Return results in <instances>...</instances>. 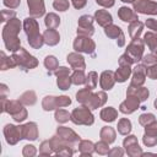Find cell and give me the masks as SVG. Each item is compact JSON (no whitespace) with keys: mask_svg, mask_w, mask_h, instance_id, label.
I'll return each instance as SVG.
<instances>
[{"mask_svg":"<svg viewBox=\"0 0 157 157\" xmlns=\"http://www.w3.org/2000/svg\"><path fill=\"white\" fill-rule=\"evenodd\" d=\"M21 29V22L16 17L11 18L6 26L2 29V39L5 43V47L7 50L17 52L20 49V39H18V32Z\"/></svg>","mask_w":157,"mask_h":157,"instance_id":"cell-1","label":"cell"},{"mask_svg":"<svg viewBox=\"0 0 157 157\" xmlns=\"http://www.w3.org/2000/svg\"><path fill=\"white\" fill-rule=\"evenodd\" d=\"M23 28L28 37L29 45L34 49H39L44 44V38L39 33V27H38L37 21L34 18H29V17L26 18L23 21Z\"/></svg>","mask_w":157,"mask_h":157,"instance_id":"cell-2","label":"cell"},{"mask_svg":"<svg viewBox=\"0 0 157 157\" xmlns=\"http://www.w3.org/2000/svg\"><path fill=\"white\" fill-rule=\"evenodd\" d=\"M1 110L7 112L12 115L16 121H23L27 118V110L22 107V103L18 101H6V98H1Z\"/></svg>","mask_w":157,"mask_h":157,"instance_id":"cell-3","label":"cell"},{"mask_svg":"<svg viewBox=\"0 0 157 157\" xmlns=\"http://www.w3.org/2000/svg\"><path fill=\"white\" fill-rule=\"evenodd\" d=\"M12 58L16 63V66L18 65L23 70H29V69H33L38 65V60L34 56L29 55L23 48H20L17 52H13Z\"/></svg>","mask_w":157,"mask_h":157,"instance_id":"cell-4","label":"cell"},{"mask_svg":"<svg viewBox=\"0 0 157 157\" xmlns=\"http://www.w3.org/2000/svg\"><path fill=\"white\" fill-rule=\"evenodd\" d=\"M71 120L74 124L77 125H92L93 124V115L88 107L82 105L75 108L71 113Z\"/></svg>","mask_w":157,"mask_h":157,"instance_id":"cell-5","label":"cell"},{"mask_svg":"<svg viewBox=\"0 0 157 157\" xmlns=\"http://www.w3.org/2000/svg\"><path fill=\"white\" fill-rule=\"evenodd\" d=\"M70 104H71V99L67 96H60V97L47 96L42 102V107L44 110H53L55 108H61Z\"/></svg>","mask_w":157,"mask_h":157,"instance_id":"cell-6","label":"cell"},{"mask_svg":"<svg viewBox=\"0 0 157 157\" xmlns=\"http://www.w3.org/2000/svg\"><path fill=\"white\" fill-rule=\"evenodd\" d=\"M74 49L76 52H83L87 54H93L96 49L94 42L87 36H77L74 42Z\"/></svg>","mask_w":157,"mask_h":157,"instance_id":"cell-7","label":"cell"},{"mask_svg":"<svg viewBox=\"0 0 157 157\" xmlns=\"http://www.w3.org/2000/svg\"><path fill=\"white\" fill-rule=\"evenodd\" d=\"M132 4H134V10L136 12L147 13V15L157 13V2L152 0H135Z\"/></svg>","mask_w":157,"mask_h":157,"instance_id":"cell-8","label":"cell"},{"mask_svg":"<svg viewBox=\"0 0 157 157\" xmlns=\"http://www.w3.org/2000/svg\"><path fill=\"white\" fill-rule=\"evenodd\" d=\"M93 18L90 15H83L78 18V28H77V34L78 36H87L91 37L94 32L93 29Z\"/></svg>","mask_w":157,"mask_h":157,"instance_id":"cell-9","label":"cell"},{"mask_svg":"<svg viewBox=\"0 0 157 157\" xmlns=\"http://www.w3.org/2000/svg\"><path fill=\"white\" fill-rule=\"evenodd\" d=\"M54 74L58 76L56 83H58L59 88L63 90V91L69 90L70 85L72 83V82H71V77L69 76L70 69H67V67H65V66H60V67H58V69L54 71Z\"/></svg>","mask_w":157,"mask_h":157,"instance_id":"cell-10","label":"cell"},{"mask_svg":"<svg viewBox=\"0 0 157 157\" xmlns=\"http://www.w3.org/2000/svg\"><path fill=\"white\" fill-rule=\"evenodd\" d=\"M126 53L132 58V60L135 63H137L139 60L142 59V54H144V42L137 38V39H132V42L128 45L126 48Z\"/></svg>","mask_w":157,"mask_h":157,"instance_id":"cell-11","label":"cell"},{"mask_svg":"<svg viewBox=\"0 0 157 157\" xmlns=\"http://www.w3.org/2000/svg\"><path fill=\"white\" fill-rule=\"evenodd\" d=\"M4 135L6 137L7 144L10 145H15L18 142V140L22 139V131H21V126H15L12 124H7L4 128Z\"/></svg>","mask_w":157,"mask_h":157,"instance_id":"cell-12","label":"cell"},{"mask_svg":"<svg viewBox=\"0 0 157 157\" xmlns=\"http://www.w3.org/2000/svg\"><path fill=\"white\" fill-rule=\"evenodd\" d=\"M104 33L112 38V39H117V43L119 47H123L125 44V37H124V33L121 31V28L119 26H115V25H109L107 27H104Z\"/></svg>","mask_w":157,"mask_h":157,"instance_id":"cell-13","label":"cell"},{"mask_svg":"<svg viewBox=\"0 0 157 157\" xmlns=\"http://www.w3.org/2000/svg\"><path fill=\"white\" fill-rule=\"evenodd\" d=\"M123 144H124V147H125V150H126L129 156L135 157V156H141L142 155L141 147L137 144V139L134 135H130V136L125 137Z\"/></svg>","mask_w":157,"mask_h":157,"instance_id":"cell-14","label":"cell"},{"mask_svg":"<svg viewBox=\"0 0 157 157\" xmlns=\"http://www.w3.org/2000/svg\"><path fill=\"white\" fill-rule=\"evenodd\" d=\"M146 65L145 64H140L136 65V67L134 69V75L131 78V83L130 86H135V87H140L144 85L145 78H146Z\"/></svg>","mask_w":157,"mask_h":157,"instance_id":"cell-15","label":"cell"},{"mask_svg":"<svg viewBox=\"0 0 157 157\" xmlns=\"http://www.w3.org/2000/svg\"><path fill=\"white\" fill-rule=\"evenodd\" d=\"M140 105V99L137 97L134 96H128V98L120 104L119 110L124 114H131L132 112H135Z\"/></svg>","mask_w":157,"mask_h":157,"instance_id":"cell-16","label":"cell"},{"mask_svg":"<svg viewBox=\"0 0 157 157\" xmlns=\"http://www.w3.org/2000/svg\"><path fill=\"white\" fill-rule=\"evenodd\" d=\"M56 134L61 139H64L66 142H69L70 145H75L80 141V136L75 131H72L71 129H69L66 126H59L58 130H56Z\"/></svg>","mask_w":157,"mask_h":157,"instance_id":"cell-17","label":"cell"},{"mask_svg":"<svg viewBox=\"0 0 157 157\" xmlns=\"http://www.w3.org/2000/svg\"><path fill=\"white\" fill-rule=\"evenodd\" d=\"M27 5H28V9H29L28 10L29 15L32 17H40L45 12L43 0H27Z\"/></svg>","mask_w":157,"mask_h":157,"instance_id":"cell-18","label":"cell"},{"mask_svg":"<svg viewBox=\"0 0 157 157\" xmlns=\"http://www.w3.org/2000/svg\"><path fill=\"white\" fill-rule=\"evenodd\" d=\"M107 102V96L104 92H97V93H92L88 103L86 104V107H88L90 109H97L99 107H102L104 103Z\"/></svg>","mask_w":157,"mask_h":157,"instance_id":"cell-19","label":"cell"},{"mask_svg":"<svg viewBox=\"0 0 157 157\" xmlns=\"http://www.w3.org/2000/svg\"><path fill=\"white\" fill-rule=\"evenodd\" d=\"M115 83V74L113 71H103L99 78V85L103 90H112Z\"/></svg>","mask_w":157,"mask_h":157,"instance_id":"cell-20","label":"cell"},{"mask_svg":"<svg viewBox=\"0 0 157 157\" xmlns=\"http://www.w3.org/2000/svg\"><path fill=\"white\" fill-rule=\"evenodd\" d=\"M21 131H22V139L36 140L38 136V129H37L36 123H27V124L22 125Z\"/></svg>","mask_w":157,"mask_h":157,"instance_id":"cell-21","label":"cell"},{"mask_svg":"<svg viewBox=\"0 0 157 157\" xmlns=\"http://www.w3.org/2000/svg\"><path fill=\"white\" fill-rule=\"evenodd\" d=\"M67 63L71 65L72 69L75 70H85L86 64H85V59L82 55L77 54V53H71L67 55Z\"/></svg>","mask_w":157,"mask_h":157,"instance_id":"cell-22","label":"cell"},{"mask_svg":"<svg viewBox=\"0 0 157 157\" xmlns=\"http://www.w3.org/2000/svg\"><path fill=\"white\" fill-rule=\"evenodd\" d=\"M148 90L140 86V87H135V86H129L128 91H126V96H134V97H137L140 99V102L142 101H146L148 98Z\"/></svg>","mask_w":157,"mask_h":157,"instance_id":"cell-23","label":"cell"},{"mask_svg":"<svg viewBox=\"0 0 157 157\" xmlns=\"http://www.w3.org/2000/svg\"><path fill=\"white\" fill-rule=\"evenodd\" d=\"M94 20L102 27H107V26L112 25V21H113L112 15L105 10H97L96 13H94Z\"/></svg>","mask_w":157,"mask_h":157,"instance_id":"cell-24","label":"cell"},{"mask_svg":"<svg viewBox=\"0 0 157 157\" xmlns=\"http://www.w3.org/2000/svg\"><path fill=\"white\" fill-rule=\"evenodd\" d=\"M118 16L120 17L121 21H124V22H130V23L139 20V18H137V15H136L131 9H129V7H126V6H123V7L119 9Z\"/></svg>","mask_w":157,"mask_h":157,"instance_id":"cell-25","label":"cell"},{"mask_svg":"<svg viewBox=\"0 0 157 157\" xmlns=\"http://www.w3.org/2000/svg\"><path fill=\"white\" fill-rule=\"evenodd\" d=\"M43 38H44V43H47L48 45H55L59 43L60 40V36L55 29L48 28L44 33H43Z\"/></svg>","mask_w":157,"mask_h":157,"instance_id":"cell-26","label":"cell"},{"mask_svg":"<svg viewBox=\"0 0 157 157\" xmlns=\"http://www.w3.org/2000/svg\"><path fill=\"white\" fill-rule=\"evenodd\" d=\"M130 74H131V67H130V65H120L119 69H118L117 72H115V81H118V82H124V81H126V80L129 78Z\"/></svg>","mask_w":157,"mask_h":157,"instance_id":"cell-27","label":"cell"},{"mask_svg":"<svg viewBox=\"0 0 157 157\" xmlns=\"http://www.w3.org/2000/svg\"><path fill=\"white\" fill-rule=\"evenodd\" d=\"M142 28H144V23L140 22L139 20L131 22L130 26H129V34H130L131 39H137V38H140V34H141V32H142Z\"/></svg>","mask_w":157,"mask_h":157,"instance_id":"cell-28","label":"cell"},{"mask_svg":"<svg viewBox=\"0 0 157 157\" xmlns=\"http://www.w3.org/2000/svg\"><path fill=\"white\" fill-rule=\"evenodd\" d=\"M99 115H101V119L102 120L110 123V121H114L115 120V118L118 117V112L113 107H107V108H103L101 110V114Z\"/></svg>","mask_w":157,"mask_h":157,"instance_id":"cell-29","label":"cell"},{"mask_svg":"<svg viewBox=\"0 0 157 157\" xmlns=\"http://www.w3.org/2000/svg\"><path fill=\"white\" fill-rule=\"evenodd\" d=\"M99 135H101V139H102L103 141L108 142V144H112V142L115 140V131H114V129L110 128V126H104V128H102Z\"/></svg>","mask_w":157,"mask_h":157,"instance_id":"cell-30","label":"cell"},{"mask_svg":"<svg viewBox=\"0 0 157 157\" xmlns=\"http://www.w3.org/2000/svg\"><path fill=\"white\" fill-rule=\"evenodd\" d=\"M91 91H92V90H88L87 87L80 90V91L76 93V99H77V102H80L82 105H86V104L88 103L91 96H92V92H91Z\"/></svg>","mask_w":157,"mask_h":157,"instance_id":"cell-31","label":"cell"},{"mask_svg":"<svg viewBox=\"0 0 157 157\" xmlns=\"http://www.w3.org/2000/svg\"><path fill=\"white\" fill-rule=\"evenodd\" d=\"M144 43H146L147 47L152 52H155L157 49V34L156 33H152V32L145 33V36H144Z\"/></svg>","mask_w":157,"mask_h":157,"instance_id":"cell-32","label":"cell"},{"mask_svg":"<svg viewBox=\"0 0 157 157\" xmlns=\"http://www.w3.org/2000/svg\"><path fill=\"white\" fill-rule=\"evenodd\" d=\"M44 23L48 28H52V29H55L59 25H60V17L55 13H48L45 16V20H44Z\"/></svg>","mask_w":157,"mask_h":157,"instance_id":"cell-33","label":"cell"},{"mask_svg":"<svg viewBox=\"0 0 157 157\" xmlns=\"http://www.w3.org/2000/svg\"><path fill=\"white\" fill-rule=\"evenodd\" d=\"M78 150L81 152V155H88L91 156L94 151V145L88 141V140H82L80 141V145H78Z\"/></svg>","mask_w":157,"mask_h":157,"instance_id":"cell-34","label":"cell"},{"mask_svg":"<svg viewBox=\"0 0 157 157\" xmlns=\"http://www.w3.org/2000/svg\"><path fill=\"white\" fill-rule=\"evenodd\" d=\"M36 101H37V97L33 91H27L20 97V102L26 105H33L36 103Z\"/></svg>","mask_w":157,"mask_h":157,"instance_id":"cell-35","label":"cell"},{"mask_svg":"<svg viewBox=\"0 0 157 157\" xmlns=\"http://www.w3.org/2000/svg\"><path fill=\"white\" fill-rule=\"evenodd\" d=\"M131 131V121L126 118H123L118 123V132L121 135H128Z\"/></svg>","mask_w":157,"mask_h":157,"instance_id":"cell-36","label":"cell"},{"mask_svg":"<svg viewBox=\"0 0 157 157\" xmlns=\"http://www.w3.org/2000/svg\"><path fill=\"white\" fill-rule=\"evenodd\" d=\"M44 65L45 67L48 69L49 74H53L58 67H59V63H58V59L53 55H48L45 59H44Z\"/></svg>","mask_w":157,"mask_h":157,"instance_id":"cell-37","label":"cell"},{"mask_svg":"<svg viewBox=\"0 0 157 157\" xmlns=\"http://www.w3.org/2000/svg\"><path fill=\"white\" fill-rule=\"evenodd\" d=\"M15 66H16V63H15L13 58H12V56L7 58V56L5 55V53L1 52V61H0V67H1V70H7V69L15 67Z\"/></svg>","mask_w":157,"mask_h":157,"instance_id":"cell-38","label":"cell"},{"mask_svg":"<svg viewBox=\"0 0 157 157\" xmlns=\"http://www.w3.org/2000/svg\"><path fill=\"white\" fill-rule=\"evenodd\" d=\"M71 82L74 85H83L86 82V76L83 74V70H75L71 75Z\"/></svg>","mask_w":157,"mask_h":157,"instance_id":"cell-39","label":"cell"},{"mask_svg":"<svg viewBox=\"0 0 157 157\" xmlns=\"http://www.w3.org/2000/svg\"><path fill=\"white\" fill-rule=\"evenodd\" d=\"M97 82H98V75H97V72H94V71L88 72V75L86 77V82H85L86 83V87L88 90H93V88H96Z\"/></svg>","mask_w":157,"mask_h":157,"instance_id":"cell-40","label":"cell"},{"mask_svg":"<svg viewBox=\"0 0 157 157\" xmlns=\"http://www.w3.org/2000/svg\"><path fill=\"white\" fill-rule=\"evenodd\" d=\"M69 119H71V114L69 112H66L65 109H58L55 112V120L59 123H66L69 121Z\"/></svg>","mask_w":157,"mask_h":157,"instance_id":"cell-41","label":"cell"},{"mask_svg":"<svg viewBox=\"0 0 157 157\" xmlns=\"http://www.w3.org/2000/svg\"><path fill=\"white\" fill-rule=\"evenodd\" d=\"M94 150L99 153V155H108V152H109V147H108V142H105V141H99V142H97L96 145H94Z\"/></svg>","mask_w":157,"mask_h":157,"instance_id":"cell-42","label":"cell"},{"mask_svg":"<svg viewBox=\"0 0 157 157\" xmlns=\"http://www.w3.org/2000/svg\"><path fill=\"white\" fill-rule=\"evenodd\" d=\"M69 1L67 0H54L53 2V6L55 10L58 11H66L69 9Z\"/></svg>","mask_w":157,"mask_h":157,"instance_id":"cell-43","label":"cell"},{"mask_svg":"<svg viewBox=\"0 0 157 157\" xmlns=\"http://www.w3.org/2000/svg\"><path fill=\"white\" fill-rule=\"evenodd\" d=\"M155 120H156V119H155V115L151 114V113L141 114L140 118H139V123H140L141 125H144V126H146L147 124H150V123H152V121H155Z\"/></svg>","mask_w":157,"mask_h":157,"instance_id":"cell-44","label":"cell"},{"mask_svg":"<svg viewBox=\"0 0 157 157\" xmlns=\"http://www.w3.org/2000/svg\"><path fill=\"white\" fill-rule=\"evenodd\" d=\"M145 134H146V135L157 136V121H156V120L146 125V128H145Z\"/></svg>","mask_w":157,"mask_h":157,"instance_id":"cell-45","label":"cell"},{"mask_svg":"<svg viewBox=\"0 0 157 157\" xmlns=\"http://www.w3.org/2000/svg\"><path fill=\"white\" fill-rule=\"evenodd\" d=\"M146 76L150 77V78H152V80H156L157 78V63L150 65L146 69Z\"/></svg>","mask_w":157,"mask_h":157,"instance_id":"cell-46","label":"cell"},{"mask_svg":"<svg viewBox=\"0 0 157 157\" xmlns=\"http://www.w3.org/2000/svg\"><path fill=\"white\" fill-rule=\"evenodd\" d=\"M52 144L50 141H43L42 145H40V150H39V153L40 155H50L52 153Z\"/></svg>","mask_w":157,"mask_h":157,"instance_id":"cell-47","label":"cell"},{"mask_svg":"<svg viewBox=\"0 0 157 157\" xmlns=\"http://www.w3.org/2000/svg\"><path fill=\"white\" fill-rule=\"evenodd\" d=\"M142 141H144V144H145L146 146L152 147V146H155V145L157 144V136H152V135H146V134H145Z\"/></svg>","mask_w":157,"mask_h":157,"instance_id":"cell-48","label":"cell"},{"mask_svg":"<svg viewBox=\"0 0 157 157\" xmlns=\"http://www.w3.org/2000/svg\"><path fill=\"white\" fill-rule=\"evenodd\" d=\"M135 61L132 60V58L128 54V53H125V54H123L120 58H119V65H131V64H134Z\"/></svg>","mask_w":157,"mask_h":157,"instance_id":"cell-49","label":"cell"},{"mask_svg":"<svg viewBox=\"0 0 157 157\" xmlns=\"http://www.w3.org/2000/svg\"><path fill=\"white\" fill-rule=\"evenodd\" d=\"M36 148H34V146H32V145H26L25 147H23V156H34L36 155Z\"/></svg>","mask_w":157,"mask_h":157,"instance_id":"cell-50","label":"cell"},{"mask_svg":"<svg viewBox=\"0 0 157 157\" xmlns=\"http://www.w3.org/2000/svg\"><path fill=\"white\" fill-rule=\"evenodd\" d=\"M142 61H144L145 65H152V64H156V63H157V61H156V58H155L153 54L145 55V56L142 58Z\"/></svg>","mask_w":157,"mask_h":157,"instance_id":"cell-51","label":"cell"},{"mask_svg":"<svg viewBox=\"0 0 157 157\" xmlns=\"http://www.w3.org/2000/svg\"><path fill=\"white\" fill-rule=\"evenodd\" d=\"M16 16L15 11H9V10H2V20L1 21H10Z\"/></svg>","mask_w":157,"mask_h":157,"instance_id":"cell-52","label":"cell"},{"mask_svg":"<svg viewBox=\"0 0 157 157\" xmlns=\"http://www.w3.org/2000/svg\"><path fill=\"white\" fill-rule=\"evenodd\" d=\"M21 0H4V5L10 9H16L20 5Z\"/></svg>","mask_w":157,"mask_h":157,"instance_id":"cell-53","label":"cell"},{"mask_svg":"<svg viewBox=\"0 0 157 157\" xmlns=\"http://www.w3.org/2000/svg\"><path fill=\"white\" fill-rule=\"evenodd\" d=\"M150 29H152V31H155V32H157V21L156 20H153V18H148L147 21H146V23H145Z\"/></svg>","mask_w":157,"mask_h":157,"instance_id":"cell-54","label":"cell"},{"mask_svg":"<svg viewBox=\"0 0 157 157\" xmlns=\"http://www.w3.org/2000/svg\"><path fill=\"white\" fill-rule=\"evenodd\" d=\"M115 0H96V2L103 7H112L114 5Z\"/></svg>","mask_w":157,"mask_h":157,"instance_id":"cell-55","label":"cell"},{"mask_svg":"<svg viewBox=\"0 0 157 157\" xmlns=\"http://www.w3.org/2000/svg\"><path fill=\"white\" fill-rule=\"evenodd\" d=\"M87 0H72V5L75 9H82L86 5Z\"/></svg>","mask_w":157,"mask_h":157,"instance_id":"cell-56","label":"cell"},{"mask_svg":"<svg viewBox=\"0 0 157 157\" xmlns=\"http://www.w3.org/2000/svg\"><path fill=\"white\" fill-rule=\"evenodd\" d=\"M108 155L109 156H123V150L121 148H119V147H115V148H113L112 151H109L108 152Z\"/></svg>","mask_w":157,"mask_h":157,"instance_id":"cell-57","label":"cell"},{"mask_svg":"<svg viewBox=\"0 0 157 157\" xmlns=\"http://www.w3.org/2000/svg\"><path fill=\"white\" fill-rule=\"evenodd\" d=\"M1 98H5V96H6V93H7V87H6V85H1Z\"/></svg>","mask_w":157,"mask_h":157,"instance_id":"cell-58","label":"cell"},{"mask_svg":"<svg viewBox=\"0 0 157 157\" xmlns=\"http://www.w3.org/2000/svg\"><path fill=\"white\" fill-rule=\"evenodd\" d=\"M123 2H134L135 0H121Z\"/></svg>","mask_w":157,"mask_h":157,"instance_id":"cell-59","label":"cell"},{"mask_svg":"<svg viewBox=\"0 0 157 157\" xmlns=\"http://www.w3.org/2000/svg\"><path fill=\"white\" fill-rule=\"evenodd\" d=\"M155 107H156V109H157V99L155 101Z\"/></svg>","mask_w":157,"mask_h":157,"instance_id":"cell-60","label":"cell"},{"mask_svg":"<svg viewBox=\"0 0 157 157\" xmlns=\"http://www.w3.org/2000/svg\"><path fill=\"white\" fill-rule=\"evenodd\" d=\"M155 58H156V61H157V49H156V54H155Z\"/></svg>","mask_w":157,"mask_h":157,"instance_id":"cell-61","label":"cell"}]
</instances>
